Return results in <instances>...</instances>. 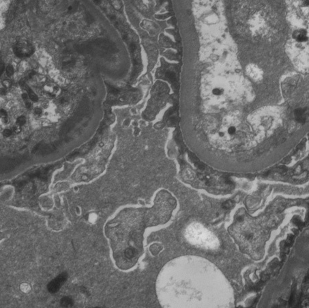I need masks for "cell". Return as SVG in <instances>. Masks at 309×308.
<instances>
[{
	"mask_svg": "<svg viewBox=\"0 0 309 308\" xmlns=\"http://www.w3.org/2000/svg\"><path fill=\"white\" fill-rule=\"evenodd\" d=\"M175 199L160 191L151 208H127L108 221L104 232L120 269L133 268L143 253V234L147 227L165 224L175 207Z\"/></svg>",
	"mask_w": 309,
	"mask_h": 308,
	"instance_id": "1",
	"label": "cell"
},
{
	"mask_svg": "<svg viewBox=\"0 0 309 308\" xmlns=\"http://www.w3.org/2000/svg\"><path fill=\"white\" fill-rule=\"evenodd\" d=\"M185 237L192 245L206 249H215L219 245L216 236L204 226L197 223H193L187 227Z\"/></svg>",
	"mask_w": 309,
	"mask_h": 308,
	"instance_id": "2",
	"label": "cell"
},
{
	"mask_svg": "<svg viewBox=\"0 0 309 308\" xmlns=\"http://www.w3.org/2000/svg\"><path fill=\"white\" fill-rule=\"evenodd\" d=\"M67 278H68L67 274L64 273H61V275L58 276L55 279L52 280L48 285V290L49 292H53V293L58 292L60 289V288L63 286L64 284L66 282Z\"/></svg>",
	"mask_w": 309,
	"mask_h": 308,
	"instance_id": "3",
	"label": "cell"
},
{
	"mask_svg": "<svg viewBox=\"0 0 309 308\" xmlns=\"http://www.w3.org/2000/svg\"><path fill=\"white\" fill-rule=\"evenodd\" d=\"M15 54L18 57H23L31 55L33 53L32 47L27 42H20L15 48Z\"/></svg>",
	"mask_w": 309,
	"mask_h": 308,
	"instance_id": "4",
	"label": "cell"
},
{
	"mask_svg": "<svg viewBox=\"0 0 309 308\" xmlns=\"http://www.w3.org/2000/svg\"><path fill=\"white\" fill-rule=\"evenodd\" d=\"M26 90L27 91V95H28L29 98H30L31 100V101H34V102H36V101H38V96H37V95L35 94L34 92H33L32 90H31L30 88H27H27H26Z\"/></svg>",
	"mask_w": 309,
	"mask_h": 308,
	"instance_id": "5",
	"label": "cell"
},
{
	"mask_svg": "<svg viewBox=\"0 0 309 308\" xmlns=\"http://www.w3.org/2000/svg\"><path fill=\"white\" fill-rule=\"evenodd\" d=\"M295 115H296L297 120L300 122L303 121L304 120V112L302 109H298L295 112Z\"/></svg>",
	"mask_w": 309,
	"mask_h": 308,
	"instance_id": "6",
	"label": "cell"
},
{
	"mask_svg": "<svg viewBox=\"0 0 309 308\" xmlns=\"http://www.w3.org/2000/svg\"><path fill=\"white\" fill-rule=\"evenodd\" d=\"M5 72H6V74H7L8 77H11V76L13 75L14 72H15V69H14L12 65H8L6 67V69H5Z\"/></svg>",
	"mask_w": 309,
	"mask_h": 308,
	"instance_id": "7",
	"label": "cell"
},
{
	"mask_svg": "<svg viewBox=\"0 0 309 308\" xmlns=\"http://www.w3.org/2000/svg\"><path fill=\"white\" fill-rule=\"evenodd\" d=\"M25 122H26V120H25V118L23 117V116L18 118L17 119V122H16L18 126H22L25 124Z\"/></svg>",
	"mask_w": 309,
	"mask_h": 308,
	"instance_id": "8",
	"label": "cell"
},
{
	"mask_svg": "<svg viewBox=\"0 0 309 308\" xmlns=\"http://www.w3.org/2000/svg\"><path fill=\"white\" fill-rule=\"evenodd\" d=\"M222 93H223V90H221L220 88H215L213 90V94L216 95H220Z\"/></svg>",
	"mask_w": 309,
	"mask_h": 308,
	"instance_id": "9",
	"label": "cell"
},
{
	"mask_svg": "<svg viewBox=\"0 0 309 308\" xmlns=\"http://www.w3.org/2000/svg\"><path fill=\"white\" fill-rule=\"evenodd\" d=\"M229 135H233L235 134V133H236V128L234 127V126H231L230 128H229Z\"/></svg>",
	"mask_w": 309,
	"mask_h": 308,
	"instance_id": "10",
	"label": "cell"
},
{
	"mask_svg": "<svg viewBox=\"0 0 309 308\" xmlns=\"http://www.w3.org/2000/svg\"><path fill=\"white\" fill-rule=\"evenodd\" d=\"M11 134H12V131L9 129H5L4 132V135L5 137H9L10 135H11Z\"/></svg>",
	"mask_w": 309,
	"mask_h": 308,
	"instance_id": "11",
	"label": "cell"
},
{
	"mask_svg": "<svg viewBox=\"0 0 309 308\" xmlns=\"http://www.w3.org/2000/svg\"><path fill=\"white\" fill-rule=\"evenodd\" d=\"M4 70H5V66H4V64H0V76L2 75V74L4 72Z\"/></svg>",
	"mask_w": 309,
	"mask_h": 308,
	"instance_id": "12",
	"label": "cell"
}]
</instances>
